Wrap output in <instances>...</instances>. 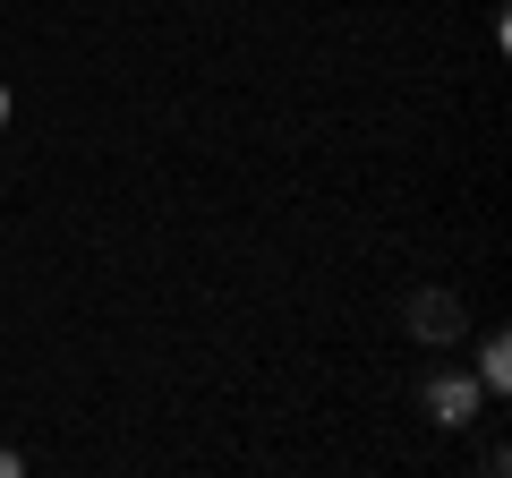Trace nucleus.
Returning a JSON list of instances; mask_svg holds the SVG:
<instances>
[{
	"mask_svg": "<svg viewBox=\"0 0 512 478\" xmlns=\"http://www.w3.org/2000/svg\"><path fill=\"white\" fill-rule=\"evenodd\" d=\"M478 410H487V385H478V376H461V368L427 376V419H436V427H470Z\"/></svg>",
	"mask_w": 512,
	"mask_h": 478,
	"instance_id": "nucleus-1",
	"label": "nucleus"
},
{
	"mask_svg": "<svg viewBox=\"0 0 512 478\" xmlns=\"http://www.w3.org/2000/svg\"><path fill=\"white\" fill-rule=\"evenodd\" d=\"M410 333H419V342H461V299L419 291V299H410Z\"/></svg>",
	"mask_w": 512,
	"mask_h": 478,
	"instance_id": "nucleus-2",
	"label": "nucleus"
},
{
	"mask_svg": "<svg viewBox=\"0 0 512 478\" xmlns=\"http://www.w3.org/2000/svg\"><path fill=\"white\" fill-rule=\"evenodd\" d=\"M478 385L512 393V333H478Z\"/></svg>",
	"mask_w": 512,
	"mask_h": 478,
	"instance_id": "nucleus-3",
	"label": "nucleus"
},
{
	"mask_svg": "<svg viewBox=\"0 0 512 478\" xmlns=\"http://www.w3.org/2000/svg\"><path fill=\"white\" fill-rule=\"evenodd\" d=\"M18 470H26V461H18V453H0V478H18Z\"/></svg>",
	"mask_w": 512,
	"mask_h": 478,
	"instance_id": "nucleus-4",
	"label": "nucleus"
},
{
	"mask_svg": "<svg viewBox=\"0 0 512 478\" xmlns=\"http://www.w3.org/2000/svg\"><path fill=\"white\" fill-rule=\"evenodd\" d=\"M0 129H9V77H0Z\"/></svg>",
	"mask_w": 512,
	"mask_h": 478,
	"instance_id": "nucleus-5",
	"label": "nucleus"
}]
</instances>
